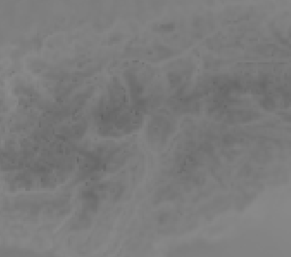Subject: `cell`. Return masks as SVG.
<instances>
[{"label":"cell","mask_w":291,"mask_h":257,"mask_svg":"<svg viewBox=\"0 0 291 257\" xmlns=\"http://www.w3.org/2000/svg\"><path fill=\"white\" fill-rule=\"evenodd\" d=\"M161 27V30H167V31H169L174 28V24H162L160 25Z\"/></svg>","instance_id":"cell-2"},{"label":"cell","mask_w":291,"mask_h":257,"mask_svg":"<svg viewBox=\"0 0 291 257\" xmlns=\"http://www.w3.org/2000/svg\"><path fill=\"white\" fill-rule=\"evenodd\" d=\"M275 105H276V103H275V100L272 97H265L264 100H262V106L265 107V108L268 109V110L274 109L275 108Z\"/></svg>","instance_id":"cell-1"}]
</instances>
